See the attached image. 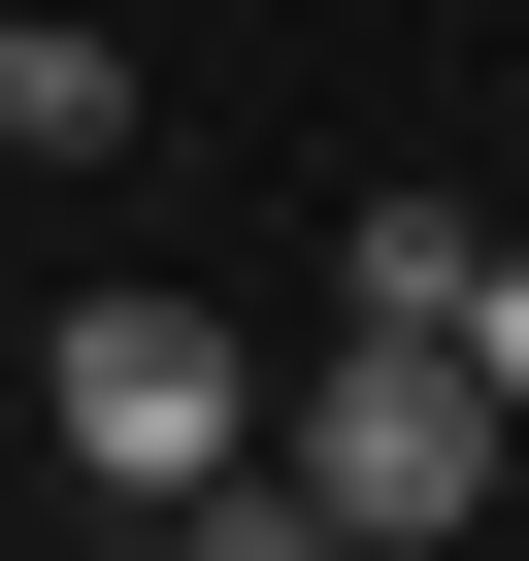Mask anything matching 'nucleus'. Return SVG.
<instances>
[{"label": "nucleus", "mask_w": 529, "mask_h": 561, "mask_svg": "<svg viewBox=\"0 0 529 561\" xmlns=\"http://www.w3.org/2000/svg\"><path fill=\"white\" fill-rule=\"evenodd\" d=\"M264 462H299L364 561H463V528H496V462H529V397H496L463 331H331L299 397H264Z\"/></svg>", "instance_id": "f257e3e1"}, {"label": "nucleus", "mask_w": 529, "mask_h": 561, "mask_svg": "<svg viewBox=\"0 0 529 561\" xmlns=\"http://www.w3.org/2000/svg\"><path fill=\"white\" fill-rule=\"evenodd\" d=\"M166 561H364V528H331V495H299V462H264V430H232V462H199V495H166Z\"/></svg>", "instance_id": "39448f33"}, {"label": "nucleus", "mask_w": 529, "mask_h": 561, "mask_svg": "<svg viewBox=\"0 0 529 561\" xmlns=\"http://www.w3.org/2000/svg\"><path fill=\"white\" fill-rule=\"evenodd\" d=\"M0 165H133V34H67V0H0Z\"/></svg>", "instance_id": "7ed1b4c3"}, {"label": "nucleus", "mask_w": 529, "mask_h": 561, "mask_svg": "<svg viewBox=\"0 0 529 561\" xmlns=\"http://www.w3.org/2000/svg\"><path fill=\"white\" fill-rule=\"evenodd\" d=\"M463 364H496V397H529V231H496V264H463Z\"/></svg>", "instance_id": "423d86ee"}, {"label": "nucleus", "mask_w": 529, "mask_h": 561, "mask_svg": "<svg viewBox=\"0 0 529 561\" xmlns=\"http://www.w3.org/2000/svg\"><path fill=\"white\" fill-rule=\"evenodd\" d=\"M34 430H67V462H100V495H199V462H232V430H264V364H232V331H199V298H166V264H100V298H67V331H34Z\"/></svg>", "instance_id": "f03ea898"}, {"label": "nucleus", "mask_w": 529, "mask_h": 561, "mask_svg": "<svg viewBox=\"0 0 529 561\" xmlns=\"http://www.w3.org/2000/svg\"><path fill=\"white\" fill-rule=\"evenodd\" d=\"M463 264H496V198H364L331 231V331H463Z\"/></svg>", "instance_id": "20e7f679"}]
</instances>
